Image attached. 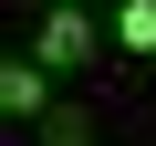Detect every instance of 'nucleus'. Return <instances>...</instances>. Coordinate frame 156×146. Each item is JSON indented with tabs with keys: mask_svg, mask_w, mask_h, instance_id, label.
Masks as SVG:
<instances>
[{
	"mask_svg": "<svg viewBox=\"0 0 156 146\" xmlns=\"http://www.w3.org/2000/svg\"><path fill=\"white\" fill-rule=\"evenodd\" d=\"M104 42V21H83V0H42V21H31V63L42 73H83Z\"/></svg>",
	"mask_w": 156,
	"mask_h": 146,
	"instance_id": "obj_1",
	"label": "nucleus"
},
{
	"mask_svg": "<svg viewBox=\"0 0 156 146\" xmlns=\"http://www.w3.org/2000/svg\"><path fill=\"white\" fill-rule=\"evenodd\" d=\"M42 104H52V84H42V63H31V52H0V115H21V125H31Z\"/></svg>",
	"mask_w": 156,
	"mask_h": 146,
	"instance_id": "obj_2",
	"label": "nucleus"
},
{
	"mask_svg": "<svg viewBox=\"0 0 156 146\" xmlns=\"http://www.w3.org/2000/svg\"><path fill=\"white\" fill-rule=\"evenodd\" d=\"M42 146H94V104H42Z\"/></svg>",
	"mask_w": 156,
	"mask_h": 146,
	"instance_id": "obj_3",
	"label": "nucleus"
},
{
	"mask_svg": "<svg viewBox=\"0 0 156 146\" xmlns=\"http://www.w3.org/2000/svg\"><path fill=\"white\" fill-rule=\"evenodd\" d=\"M125 52H156V0H115V21H104Z\"/></svg>",
	"mask_w": 156,
	"mask_h": 146,
	"instance_id": "obj_4",
	"label": "nucleus"
},
{
	"mask_svg": "<svg viewBox=\"0 0 156 146\" xmlns=\"http://www.w3.org/2000/svg\"><path fill=\"white\" fill-rule=\"evenodd\" d=\"M31 11H42V0H31Z\"/></svg>",
	"mask_w": 156,
	"mask_h": 146,
	"instance_id": "obj_5",
	"label": "nucleus"
}]
</instances>
